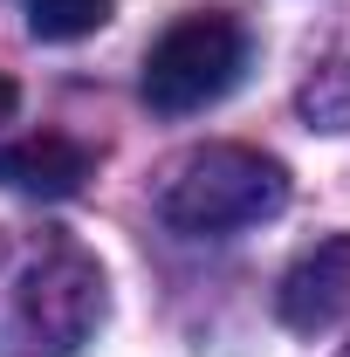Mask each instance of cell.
I'll return each mask as SVG.
<instances>
[{"label":"cell","mask_w":350,"mask_h":357,"mask_svg":"<svg viewBox=\"0 0 350 357\" xmlns=\"http://www.w3.org/2000/svg\"><path fill=\"white\" fill-rule=\"evenodd\" d=\"M289 206V165L248 151V144H206L192 158H178V172L158 192V213L172 234L192 241H234L248 227L275 220Z\"/></svg>","instance_id":"cell-1"},{"label":"cell","mask_w":350,"mask_h":357,"mask_svg":"<svg viewBox=\"0 0 350 357\" xmlns=\"http://www.w3.org/2000/svg\"><path fill=\"white\" fill-rule=\"evenodd\" d=\"M241 76H248V28L220 7H199L151 42L137 89L158 117H192V110L220 103Z\"/></svg>","instance_id":"cell-2"},{"label":"cell","mask_w":350,"mask_h":357,"mask_svg":"<svg viewBox=\"0 0 350 357\" xmlns=\"http://www.w3.org/2000/svg\"><path fill=\"white\" fill-rule=\"evenodd\" d=\"M103 323V268L83 248L48 241L28 255L21 282H14V337L28 357H76Z\"/></svg>","instance_id":"cell-3"},{"label":"cell","mask_w":350,"mask_h":357,"mask_svg":"<svg viewBox=\"0 0 350 357\" xmlns=\"http://www.w3.org/2000/svg\"><path fill=\"white\" fill-rule=\"evenodd\" d=\"M89 172H96V151L62 131H35V137L0 144V185L21 192V199H76L89 185Z\"/></svg>","instance_id":"cell-4"},{"label":"cell","mask_w":350,"mask_h":357,"mask_svg":"<svg viewBox=\"0 0 350 357\" xmlns=\"http://www.w3.org/2000/svg\"><path fill=\"white\" fill-rule=\"evenodd\" d=\"M350 316V241H323L316 255L282 275V323L289 330H337Z\"/></svg>","instance_id":"cell-5"},{"label":"cell","mask_w":350,"mask_h":357,"mask_svg":"<svg viewBox=\"0 0 350 357\" xmlns=\"http://www.w3.org/2000/svg\"><path fill=\"white\" fill-rule=\"evenodd\" d=\"M117 14V0H28V28L35 42H83Z\"/></svg>","instance_id":"cell-6"},{"label":"cell","mask_w":350,"mask_h":357,"mask_svg":"<svg viewBox=\"0 0 350 357\" xmlns=\"http://www.w3.org/2000/svg\"><path fill=\"white\" fill-rule=\"evenodd\" d=\"M7 110H14V83L0 76V117H7Z\"/></svg>","instance_id":"cell-7"}]
</instances>
